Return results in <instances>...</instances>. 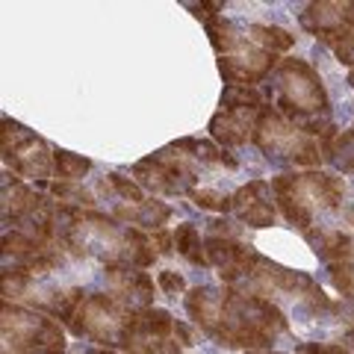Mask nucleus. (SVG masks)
<instances>
[{
	"mask_svg": "<svg viewBox=\"0 0 354 354\" xmlns=\"http://www.w3.org/2000/svg\"><path fill=\"white\" fill-rule=\"evenodd\" d=\"M183 307L201 334L221 348L269 351L290 334V316L278 304L236 286H192L183 295Z\"/></svg>",
	"mask_w": 354,
	"mask_h": 354,
	"instance_id": "nucleus-1",
	"label": "nucleus"
},
{
	"mask_svg": "<svg viewBox=\"0 0 354 354\" xmlns=\"http://www.w3.org/2000/svg\"><path fill=\"white\" fill-rule=\"evenodd\" d=\"M59 248H65L74 260H97L104 266H133L148 269L157 260L151 239H145L139 227L121 225L118 218L83 209L71 204L57 207V236Z\"/></svg>",
	"mask_w": 354,
	"mask_h": 354,
	"instance_id": "nucleus-2",
	"label": "nucleus"
},
{
	"mask_svg": "<svg viewBox=\"0 0 354 354\" xmlns=\"http://www.w3.org/2000/svg\"><path fill=\"white\" fill-rule=\"evenodd\" d=\"M272 192L278 213L286 218V225L295 230L316 227L319 216H334L342 213V195H346V183L328 171H301V174H278L272 177Z\"/></svg>",
	"mask_w": 354,
	"mask_h": 354,
	"instance_id": "nucleus-3",
	"label": "nucleus"
},
{
	"mask_svg": "<svg viewBox=\"0 0 354 354\" xmlns=\"http://www.w3.org/2000/svg\"><path fill=\"white\" fill-rule=\"evenodd\" d=\"M68 330L77 339L101 348L127 351L139 339V310H130L109 292H88L68 322Z\"/></svg>",
	"mask_w": 354,
	"mask_h": 354,
	"instance_id": "nucleus-4",
	"label": "nucleus"
},
{
	"mask_svg": "<svg viewBox=\"0 0 354 354\" xmlns=\"http://www.w3.org/2000/svg\"><path fill=\"white\" fill-rule=\"evenodd\" d=\"M272 97H274V109L292 124L313 115H328L330 109V97L322 74L307 59H295V57L278 59V68L272 71Z\"/></svg>",
	"mask_w": 354,
	"mask_h": 354,
	"instance_id": "nucleus-5",
	"label": "nucleus"
},
{
	"mask_svg": "<svg viewBox=\"0 0 354 354\" xmlns=\"http://www.w3.org/2000/svg\"><path fill=\"white\" fill-rule=\"evenodd\" d=\"M236 290L269 298L272 304H278L286 313V310H292L295 304H301L304 298L319 292L322 286L316 283L313 274H307L301 269H290V266L266 257V254H260L257 248H251Z\"/></svg>",
	"mask_w": 354,
	"mask_h": 354,
	"instance_id": "nucleus-6",
	"label": "nucleus"
},
{
	"mask_svg": "<svg viewBox=\"0 0 354 354\" xmlns=\"http://www.w3.org/2000/svg\"><path fill=\"white\" fill-rule=\"evenodd\" d=\"M251 142L274 165H301V169L310 171L322 162V142H316L304 130H298L274 106H263L254 115Z\"/></svg>",
	"mask_w": 354,
	"mask_h": 354,
	"instance_id": "nucleus-7",
	"label": "nucleus"
},
{
	"mask_svg": "<svg viewBox=\"0 0 354 354\" xmlns=\"http://www.w3.org/2000/svg\"><path fill=\"white\" fill-rule=\"evenodd\" d=\"M0 339H3V354H68L59 319L15 301H3L0 310Z\"/></svg>",
	"mask_w": 354,
	"mask_h": 354,
	"instance_id": "nucleus-8",
	"label": "nucleus"
},
{
	"mask_svg": "<svg viewBox=\"0 0 354 354\" xmlns=\"http://www.w3.org/2000/svg\"><path fill=\"white\" fill-rule=\"evenodd\" d=\"M57 207L59 204H53L48 195L15 180L12 174H3V221L18 234L53 242V236H57Z\"/></svg>",
	"mask_w": 354,
	"mask_h": 354,
	"instance_id": "nucleus-9",
	"label": "nucleus"
},
{
	"mask_svg": "<svg viewBox=\"0 0 354 354\" xmlns=\"http://www.w3.org/2000/svg\"><path fill=\"white\" fill-rule=\"evenodd\" d=\"M0 142H3V162L12 169V174L27 177L32 183H48L53 177V151L48 148V142L24 124L3 118Z\"/></svg>",
	"mask_w": 354,
	"mask_h": 354,
	"instance_id": "nucleus-10",
	"label": "nucleus"
},
{
	"mask_svg": "<svg viewBox=\"0 0 354 354\" xmlns=\"http://www.w3.org/2000/svg\"><path fill=\"white\" fill-rule=\"evenodd\" d=\"M133 177L142 189L157 195H192L198 183V171L183 157H169V151H160L133 165Z\"/></svg>",
	"mask_w": 354,
	"mask_h": 354,
	"instance_id": "nucleus-11",
	"label": "nucleus"
},
{
	"mask_svg": "<svg viewBox=\"0 0 354 354\" xmlns=\"http://www.w3.org/2000/svg\"><path fill=\"white\" fill-rule=\"evenodd\" d=\"M239 225L251 230H269L278 225V204H274V192L269 180H251L239 186L234 192V209Z\"/></svg>",
	"mask_w": 354,
	"mask_h": 354,
	"instance_id": "nucleus-12",
	"label": "nucleus"
},
{
	"mask_svg": "<svg viewBox=\"0 0 354 354\" xmlns=\"http://www.w3.org/2000/svg\"><path fill=\"white\" fill-rule=\"evenodd\" d=\"M104 283L106 292L130 310L153 307V278L148 272L133 266H104Z\"/></svg>",
	"mask_w": 354,
	"mask_h": 354,
	"instance_id": "nucleus-13",
	"label": "nucleus"
},
{
	"mask_svg": "<svg viewBox=\"0 0 354 354\" xmlns=\"http://www.w3.org/2000/svg\"><path fill=\"white\" fill-rule=\"evenodd\" d=\"M254 245H245L239 239H227V236H207L204 239V251L213 269H218L225 286H236L245 269V260Z\"/></svg>",
	"mask_w": 354,
	"mask_h": 354,
	"instance_id": "nucleus-14",
	"label": "nucleus"
},
{
	"mask_svg": "<svg viewBox=\"0 0 354 354\" xmlns=\"http://www.w3.org/2000/svg\"><path fill=\"white\" fill-rule=\"evenodd\" d=\"M298 24L316 39L334 30H354V3H334V0L307 3L304 12L298 15Z\"/></svg>",
	"mask_w": 354,
	"mask_h": 354,
	"instance_id": "nucleus-15",
	"label": "nucleus"
},
{
	"mask_svg": "<svg viewBox=\"0 0 354 354\" xmlns=\"http://www.w3.org/2000/svg\"><path fill=\"white\" fill-rule=\"evenodd\" d=\"M209 136L221 148H242L254 136V118L251 113H236V109H218L209 118Z\"/></svg>",
	"mask_w": 354,
	"mask_h": 354,
	"instance_id": "nucleus-16",
	"label": "nucleus"
},
{
	"mask_svg": "<svg viewBox=\"0 0 354 354\" xmlns=\"http://www.w3.org/2000/svg\"><path fill=\"white\" fill-rule=\"evenodd\" d=\"M109 216L118 218L121 225L162 230V225L171 218V207L157 201V198H145L142 204H113V207H109Z\"/></svg>",
	"mask_w": 354,
	"mask_h": 354,
	"instance_id": "nucleus-17",
	"label": "nucleus"
},
{
	"mask_svg": "<svg viewBox=\"0 0 354 354\" xmlns=\"http://www.w3.org/2000/svg\"><path fill=\"white\" fill-rule=\"evenodd\" d=\"M304 239H307V245L313 248L316 257L328 266V263H337V260L346 257V251L351 248V239H354V234H346V230H342V227L316 225L313 230H307Z\"/></svg>",
	"mask_w": 354,
	"mask_h": 354,
	"instance_id": "nucleus-18",
	"label": "nucleus"
},
{
	"mask_svg": "<svg viewBox=\"0 0 354 354\" xmlns=\"http://www.w3.org/2000/svg\"><path fill=\"white\" fill-rule=\"evenodd\" d=\"M174 251L189 260L192 266H209L204 242H201V230H198L192 221H183V225L174 227Z\"/></svg>",
	"mask_w": 354,
	"mask_h": 354,
	"instance_id": "nucleus-19",
	"label": "nucleus"
},
{
	"mask_svg": "<svg viewBox=\"0 0 354 354\" xmlns=\"http://www.w3.org/2000/svg\"><path fill=\"white\" fill-rule=\"evenodd\" d=\"M322 160H328L342 174H354V127L337 133L330 142L322 145Z\"/></svg>",
	"mask_w": 354,
	"mask_h": 354,
	"instance_id": "nucleus-20",
	"label": "nucleus"
},
{
	"mask_svg": "<svg viewBox=\"0 0 354 354\" xmlns=\"http://www.w3.org/2000/svg\"><path fill=\"white\" fill-rule=\"evenodd\" d=\"M92 171V160L80 157L74 151L65 148H53V174L65 183H83V177Z\"/></svg>",
	"mask_w": 354,
	"mask_h": 354,
	"instance_id": "nucleus-21",
	"label": "nucleus"
},
{
	"mask_svg": "<svg viewBox=\"0 0 354 354\" xmlns=\"http://www.w3.org/2000/svg\"><path fill=\"white\" fill-rule=\"evenodd\" d=\"M248 36L254 44H260L263 50L269 53H281V50H290L295 44V36L283 27H274V24H248Z\"/></svg>",
	"mask_w": 354,
	"mask_h": 354,
	"instance_id": "nucleus-22",
	"label": "nucleus"
},
{
	"mask_svg": "<svg viewBox=\"0 0 354 354\" xmlns=\"http://www.w3.org/2000/svg\"><path fill=\"white\" fill-rule=\"evenodd\" d=\"M328 281L348 304H354V239H351V248L346 251V257L337 263H328Z\"/></svg>",
	"mask_w": 354,
	"mask_h": 354,
	"instance_id": "nucleus-23",
	"label": "nucleus"
},
{
	"mask_svg": "<svg viewBox=\"0 0 354 354\" xmlns=\"http://www.w3.org/2000/svg\"><path fill=\"white\" fill-rule=\"evenodd\" d=\"M221 109H236V113H260L263 95L257 86H225L221 92Z\"/></svg>",
	"mask_w": 354,
	"mask_h": 354,
	"instance_id": "nucleus-24",
	"label": "nucleus"
},
{
	"mask_svg": "<svg viewBox=\"0 0 354 354\" xmlns=\"http://www.w3.org/2000/svg\"><path fill=\"white\" fill-rule=\"evenodd\" d=\"M171 330H174V319H171L169 310H162V307L139 310V339H142V337L169 339Z\"/></svg>",
	"mask_w": 354,
	"mask_h": 354,
	"instance_id": "nucleus-25",
	"label": "nucleus"
},
{
	"mask_svg": "<svg viewBox=\"0 0 354 354\" xmlns=\"http://www.w3.org/2000/svg\"><path fill=\"white\" fill-rule=\"evenodd\" d=\"M169 151H186L189 157L201 160V162H221L225 160V148L216 145L213 139H177L169 145Z\"/></svg>",
	"mask_w": 354,
	"mask_h": 354,
	"instance_id": "nucleus-26",
	"label": "nucleus"
},
{
	"mask_svg": "<svg viewBox=\"0 0 354 354\" xmlns=\"http://www.w3.org/2000/svg\"><path fill=\"white\" fill-rule=\"evenodd\" d=\"M319 41H322L325 48H330V53L337 57V62L351 65V68H354V30L325 32V36H319Z\"/></svg>",
	"mask_w": 354,
	"mask_h": 354,
	"instance_id": "nucleus-27",
	"label": "nucleus"
},
{
	"mask_svg": "<svg viewBox=\"0 0 354 354\" xmlns=\"http://www.w3.org/2000/svg\"><path fill=\"white\" fill-rule=\"evenodd\" d=\"M50 192L53 198H59V204H71V207H86L92 209L95 207V198L88 195L80 183H65V180H53L50 183Z\"/></svg>",
	"mask_w": 354,
	"mask_h": 354,
	"instance_id": "nucleus-28",
	"label": "nucleus"
},
{
	"mask_svg": "<svg viewBox=\"0 0 354 354\" xmlns=\"http://www.w3.org/2000/svg\"><path fill=\"white\" fill-rule=\"evenodd\" d=\"M189 198H192V204H195V207L209 209V213H230V209H234V195H227V192L195 189Z\"/></svg>",
	"mask_w": 354,
	"mask_h": 354,
	"instance_id": "nucleus-29",
	"label": "nucleus"
},
{
	"mask_svg": "<svg viewBox=\"0 0 354 354\" xmlns=\"http://www.w3.org/2000/svg\"><path fill=\"white\" fill-rule=\"evenodd\" d=\"M124 354H183L180 342H171V339H151V337H142L136 339Z\"/></svg>",
	"mask_w": 354,
	"mask_h": 354,
	"instance_id": "nucleus-30",
	"label": "nucleus"
},
{
	"mask_svg": "<svg viewBox=\"0 0 354 354\" xmlns=\"http://www.w3.org/2000/svg\"><path fill=\"white\" fill-rule=\"evenodd\" d=\"M157 286H160L165 295H171V298L189 292V290H186V278H183L180 272H174V269H162V272L157 274Z\"/></svg>",
	"mask_w": 354,
	"mask_h": 354,
	"instance_id": "nucleus-31",
	"label": "nucleus"
},
{
	"mask_svg": "<svg viewBox=\"0 0 354 354\" xmlns=\"http://www.w3.org/2000/svg\"><path fill=\"white\" fill-rule=\"evenodd\" d=\"M298 351L301 354H351L342 342H330V339H322V342H298Z\"/></svg>",
	"mask_w": 354,
	"mask_h": 354,
	"instance_id": "nucleus-32",
	"label": "nucleus"
},
{
	"mask_svg": "<svg viewBox=\"0 0 354 354\" xmlns=\"http://www.w3.org/2000/svg\"><path fill=\"white\" fill-rule=\"evenodd\" d=\"M151 245L157 251V257H169L174 254V230H153Z\"/></svg>",
	"mask_w": 354,
	"mask_h": 354,
	"instance_id": "nucleus-33",
	"label": "nucleus"
},
{
	"mask_svg": "<svg viewBox=\"0 0 354 354\" xmlns=\"http://www.w3.org/2000/svg\"><path fill=\"white\" fill-rule=\"evenodd\" d=\"M207 236H227V239H236V225L227 218H213L207 225Z\"/></svg>",
	"mask_w": 354,
	"mask_h": 354,
	"instance_id": "nucleus-34",
	"label": "nucleus"
},
{
	"mask_svg": "<svg viewBox=\"0 0 354 354\" xmlns=\"http://www.w3.org/2000/svg\"><path fill=\"white\" fill-rule=\"evenodd\" d=\"M174 337H177V342H180L183 348H192L195 346V330L186 325V322H174Z\"/></svg>",
	"mask_w": 354,
	"mask_h": 354,
	"instance_id": "nucleus-35",
	"label": "nucleus"
},
{
	"mask_svg": "<svg viewBox=\"0 0 354 354\" xmlns=\"http://www.w3.org/2000/svg\"><path fill=\"white\" fill-rule=\"evenodd\" d=\"M71 354H118L113 348H101V346H80V348H74Z\"/></svg>",
	"mask_w": 354,
	"mask_h": 354,
	"instance_id": "nucleus-36",
	"label": "nucleus"
},
{
	"mask_svg": "<svg viewBox=\"0 0 354 354\" xmlns=\"http://www.w3.org/2000/svg\"><path fill=\"white\" fill-rule=\"evenodd\" d=\"M245 354H286V351H274V348H269V351H245Z\"/></svg>",
	"mask_w": 354,
	"mask_h": 354,
	"instance_id": "nucleus-37",
	"label": "nucleus"
},
{
	"mask_svg": "<svg viewBox=\"0 0 354 354\" xmlns=\"http://www.w3.org/2000/svg\"><path fill=\"white\" fill-rule=\"evenodd\" d=\"M346 83H348V86H351V88H354V68H351V71H348V77H346Z\"/></svg>",
	"mask_w": 354,
	"mask_h": 354,
	"instance_id": "nucleus-38",
	"label": "nucleus"
}]
</instances>
